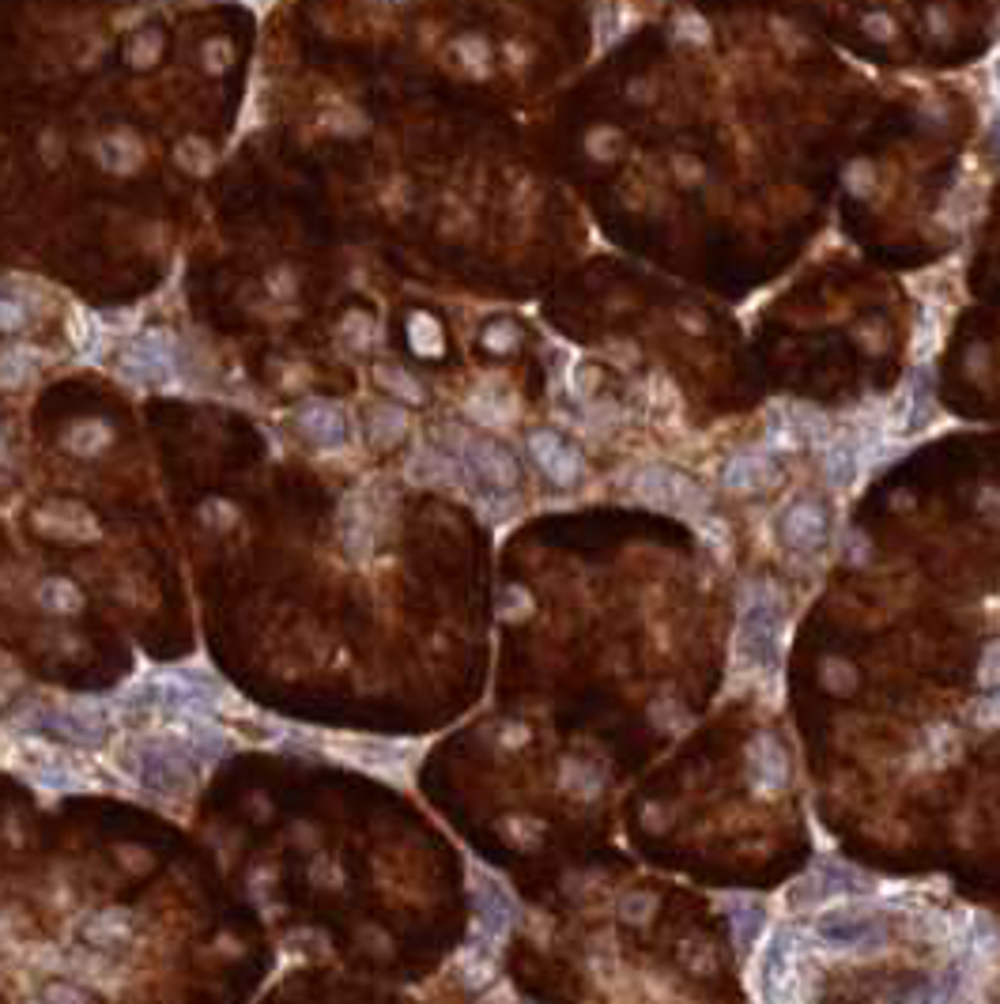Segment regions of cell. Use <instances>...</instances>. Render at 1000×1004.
<instances>
[{"instance_id": "obj_38", "label": "cell", "mask_w": 1000, "mask_h": 1004, "mask_svg": "<svg viewBox=\"0 0 1000 1004\" xmlns=\"http://www.w3.org/2000/svg\"><path fill=\"white\" fill-rule=\"evenodd\" d=\"M698 533H702V541L713 548V556H721V559L729 556V533H725V525H721L718 518H706V513H698Z\"/></svg>"}, {"instance_id": "obj_45", "label": "cell", "mask_w": 1000, "mask_h": 1004, "mask_svg": "<svg viewBox=\"0 0 1000 1004\" xmlns=\"http://www.w3.org/2000/svg\"><path fill=\"white\" fill-rule=\"evenodd\" d=\"M993 144L1000 148V117H997V122H993Z\"/></svg>"}, {"instance_id": "obj_46", "label": "cell", "mask_w": 1000, "mask_h": 1004, "mask_svg": "<svg viewBox=\"0 0 1000 1004\" xmlns=\"http://www.w3.org/2000/svg\"><path fill=\"white\" fill-rule=\"evenodd\" d=\"M393 4H401V0H393Z\"/></svg>"}, {"instance_id": "obj_35", "label": "cell", "mask_w": 1000, "mask_h": 1004, "mask_svg": "<svg viewBox=\"0 0 1000 1004\" xmlns=\"http://www.w3.org/2000/svg\"><path fill=\"white\" fill-rule=\"evenodd\" d=\"M378 382L389 385V390H393L396 397H404V401H423V385H419L416 378H412L408 370H401V367H378Z\"/></svg>"}, {"instance_id": "obj_3", "label": "cell", "mask_w": 1000, "mask_h": 1004, "mask_svg": "<svg viewBox=\"0 0 1000 1004\" xmlns=\"http://www.w3.org/2000/svg\"><path fill=\"white\" fill-rule=\"evenodd\" d=\"M23 725L42 733H58V737L73 740V745H102L110 737V725H114V710L99 699H61L53 707L35 710L30 717H23Z\"/></svg>"}, {"instance_id": "obj_32", "label": "cell", "mask_w": 1000, "mask_h": 1004, "mask_svg": "<svg viewBox=\"0 0 1000 1004\" xmlns=\"http://www.w3.org/2000/svg\"><path fill=\"white\" fill-rule=\"evenodd\" d=\"M110 442V427L106 423H76L73 431H68V439H65V446L73 449V454H79V457H94L99 454L102 446Z\"/></svg>"}, {"instance_id": "obj_28", "label": "cell", "mask_w": 1000, "mask_h": 1004, "mask_svg": "<svg viewBox=\"0 0 1000 1004\" xmlns=\"http://www.w3.org/2000/svg\"><path fill=\"white\" fill-rule=\"evenodd\" d=\"M408 431V416L393 405H375L370 408V439L375 446H396Z\"/></svg>"}, {"instance_id": "obj_8", "label": "cell", "mask_w": 1000, "mask_h": 1004, "mask_svg": "<svg viewBox=\"0 0 1000 1004\" xmlns=\"http://www.w3.org/2000/svg\"><path fill=\"white\" fill-rule=\"evenodd\" d=\"M472 906H476L472 940L498 952L506 932L518 922V903H514V895L506 891V884L498 876H491L488 868H472Z\"/></svg>"}, {"instance_id": "obj_34", "label": "cell", "mask_w": 1000, "mask_h": 1004, "mask_svg": "<svg viewBox=\"0 0 1000 1004\" xmlns=\"http://www.w3.org/2000/svg\"><path fill=\"white\" fill-rule=\"evenodd\" d=\"M936 347H940V318H936V310H922L914 329V359H928Z\"/></svg>"}, {"instance_id": "obj_33", "label": "cell", "mask_w": 1000, "mask_h": 1004, "mask_svg": "<svg viewBox=\"0 0 1000 1004\" xmlns=\"http://www.w3.org/2000/svg\"><path fill=\"white\" fill-rule=\"evenodd\" d=\"M30 378V352L27 347H15V352L0 355V385L4 390H20Z\"/></svg>"}, {"instance_id": "obj_7", "label": "cell", "mask_w": 1000, "mask_h": 1004, "mask_svg": "<svg viewBox=\"0 0 1000 1004\" xmlns=\"http://www.w3.org/2000/svg\"><path fill=\"white\" fill-rule=\"evenodd\" d=\"M634 499H642L654 510L684 513V518H698L706 510V495L687 472L669 469V465H646L634 472Z\"/></svg>"}, {"instance_id": "obj_12", "label": "cell", "mask_w": 1000, "mask_h": 1004, "mask_svg": "<svg viewBox=\"0 0 1000 1004\" xmlns=\"http://www.w3.org/2000/svg\"><path fill=\"white\" fill-rule=\"evenodd\" d=\"M122 367L137 382H163L174 370V336L166 329H144L137 340H129L122 355Z\"/></svg>"}, {"instance_id": "obj_29", "label": "cell", "mask_w": 1000, "mask_h": 1004, "mask_svg": "<svg viewBox=\"0 0 1000 1004\" xmlns=\"http://www.w3.org/2000/svg\"><path fill=\"white\" fill-rule=\"evenodd\" d=\"M408 340L419 355H442L446 347V336H442V326L431 318V314H412L408 318Z\"/></svg>"}, {"instance_id": "obj_37", "label": "cell", "mask_w": 1000, "mask_h": 1004, "mask_svg": "<svg viewBox=\"0 0 1000 1004\" xmlns=\"http://www.w3.org/2000/svg\"><path fill=\"white\" fill-rule=\"evenodd\" d=\"M978 684L986 687V691H993V687H1000V643H989L986 650H982Z\"/></svg>"}, {"instance_id": "obj_30", "label": "cell", "mask_w": 1000, "mask_h": 1004, "mask_svg": "<svg viewBox=\"0 0 1000 1004\" xmlns=\"http://www.w3.org/2000/svg\"><path fill=\"white\" fill-rule=\"evenodd\" d=\"M68 336H73V344H76L79 355H99V340H102L99 318H94V314H87L84 306H76L73 318H68Z\"/></svg>"}, {"instance_id": "obj_21", "label": "cell", "mask_w": 1000, "mask_h": 1004, "mask_svg": "<svg viewBox=\"0 0 1000 1004\" xmlns=\"http://www.w3.org/2000/svg\"><path fill=\"white\" fill-rule=\"evenodd\" d=\"M408 480L412 484H423V487H446V484H461L468 476V469L457 457L442 454V449H416V454L408 457Z\"/></svg>"}, {"instance_id": "obj_40", "label": "cell", "mask_w": 1000, "mask_h": 1004, "mask_svg": "<svg viewBox=\"0 0 1000 1004\" xmlns=\"http://www.w3.org/2000/svg\"><path fill=\"white\" fill-rule=\"evenodd\" d=\"M159 46H163V35H159V30H152V35H140L137 42H132V50H129L132 65H152Z\"/></svg>"}, {"instance_id": "obj_36", "label": "cell", "mask_w": 1000, "mask_h": 1004, "mask_svg": "<svg viewBox=\"0 0 1000 1004\" xmlns=\"http://www.w3.org/2000/svg\"><path fill=\"white\" fill-rule=\"evenodd\" d=\"M971 722L978 725V729H1000V687L986 691L978 702H974Z\"/></svg>"}, {"instance_id": "obj_42", "label": "cell", "mask_w": 1000, "mask_h": 1004, "mask_svg": "<svg viewBox=\"0 0 1000 1004\" xmlns=\"http://www.w3.org/2000/svg\"><path fill=\"white\" fill-rule=\"evenodd\" d=\"M483 344H488L491 352H506V347L518 344V329L514 326H491L488 333H483Z\"/></svg>"}, {"instance_id": "obj_13", "label": "cell", "mask_w": 1000, "mask_h": 1004, "mask_svg": "<svg viewBox=\"0 0 1000 1004\" xmlns=\"http://www.w3.org/2000/svg\"><path fill=\"white\" fill-rule=\"evenodd\" d=\"M166 737L178 740L197 763H216L227 752V729L216 722L212 714H178L170 725H166Z\"/></svg>"}, {"instance_id": "obj_1", "label": "cell", "mask_w": 1000, "mask_h": 1004, "mask_svg": "<svg viewBox=\"0 0 1000 1004\" xmlns=\"http://www.w3.org/2000/svg\"><path fill=\"white\" fill-rule=\"evenodd\" d=\"M117 766L155 797H189L197 789V759L166 733H129L117 745Z\"/></svg>"}, {"instance_id": "obj_24", "label": "cell", "mask_w": 1000, "mask_h": 1004, "mask_svg": "<svg viewBox=\"0 0 1000 1004\" xmlns=\"http://www.w3.org/2000/svg\"><path fill=\"white\" fill-rule=\"evenodd\" d=\"M79 937L91 948H114L132 937V918L125 911H99L79 925Z\"/></svg>"}, {"instance_id": "obj_16", "label": "cell", "mask_w": 1000, "mask_h": 1004, "mask_svg": "<svg viewBox=\"0 0 1000 1004\" xmlns=\"http://www.w3.org/2000/svg\"><path fill=\"white\" fill-rule=\"evenodd\" d=\"M777 529H782L785 548L815 551L823 541H827L831 521H827V510H823V506L815 503V499H800V503H793L789 510L782 513V525H777Z\"/></svg>"}, {"instance_id": "obj_10", "label": "cell", "mask_w": 1000, "mask_h": 1004, "mask_svg": "<svg viewBox=\"0 0 1000 1004\" xmlns=\"http://www.w3.org/2000/svg\"><path fill=\"white\" fill-rule=\"evenodd\" d=\"M457 449L465 457L468 476H476L483 487H491L495 495H506L518 487V461H514L510 449H503L498 442L491 439H468V434L454 431Z\"/></svg>"}, {"instance_id": "obj_39", "label": "cell", "mask_w": 1000, "mask_h": 1004, "mask_svg": "<svg viewBox=\"0 0 1000 1004\" xmlns=\"http://www.w3.org/2000/svg\"><path fill=\"white\" fill-rule=\"evenodd\" d=\"M42 1001L46 1004H91V1001H87V993L79 990V986H73V982H50V986H46V993H42Z\"/></svg>"}, {"instance_id": "obj_9", "label": "cell", "mask_w": 1000, "mask_h": 1004, "mask_svg": "<svg viewBox=\"0 0 1000 1004\" xmlns=\"http://www.w3.org/2000/svg\"><path fill=\"white\" fill-rule=\"evenodd\" d=\"M869 891V876L849 868L846 861L838 857H823L820 865H812L797 884L789 888V906H823L835 903V899H849V895H864Z\"/></svg>"}, {"instance_id": "obj_22", "label": "cell", "mask_w": 1000, "mask_h": 1004, "mask_svg": "<svg viewBox=\"0 0 1000 1004\" xmlns=\"http://www.w3.org/2000/svg\"><path fill=\"white\" fill-rule=\"evenodd\" d=\"M823 476L835 492H849L861 480V446L849 434H835L823 446Z\"/></svg>"}, {"instance_id": "obj_20", "label": "cell", "mask_w": 1000, "mask_h": 1004, "mask_svg": "<svg viewBox=\"0 0 1000 1004\" xmlns=\"http://www.w3.org/2000/svg\"><path fill=\"white\" fill-rule=\"evenodd\" d=\"M777 480V465L774 457L763 454V449H748V454H736L725 461L721 469V484L736 495H751L759 487H770Z\"/></svg>"}, {"instance_id": "obj_18", "label": "cell", "mask_w": 1000, "mask_h": 1004, "mask_svg": "<svg viewBox=\"0 0 1000 1004\" xmlns=\"http://www.w3.org/2000/svg\"><path fill=\"white\" fill-rule=\"evenodd\" d=\"M748 778L756 793H777L789 781V755L770 733H759L748 748Z\"/></svg>"}, {"instance_id": "obj_5", "label": "cell", "mask_w": 1000, "mask_h": 1004, "mask_svg": "<svg viewBox=\"0 0 1000 1004\" xmlns=\"http://www.w3.org/2000/svg\"><path fill=\"white\" fill-rule=\"evenodd\" d=\"M805 986L800 948L789 929H774L759 955V1001L763 1004H797Z\"/></svg>"}, {"instance_id": "obj_6", "label": "cell", "mask_w": 1000, "mask_h": 1004, "mask_svg": "<svg viewBox=\"0 0 1000 1004\" xmlns=\"http://www.w3.org/2000/svg\"><path fill=\"white\" fill-rule=\"evenodd\" d=\"M812 937L831 952H853V955H872L884 948L887 929L872 911L861 906H838V911L820 914L812 925Z\"/></svg>"}, {"instance_id": "obj_44", "label": "cell", "mask_w": 1000, "mask_h": 1004, "mask_svg": "<svg viewBox=\"0 0 1000 1004\" xmlns=\"http://www.w3.org/2000/svg\"><path fill=\"white\" fill-rule=\"evenodd\" d=\"M993 80H997V87H1000V50H997V58H993Z\"/></svg>"}, {"instance_id": "obj_23", "label": "cell", "mask_w": 1000, "mask_h": 1004, "mask_svg": "<svg viewBox=\"0 0 1000 1004\" xmlns=\"http://www.w3.org/2000/svg\"><path fill=\"white\" fill-rule=\"evenodd\" d=\"M767 922V903L756 895H733L729 899V929H733V940L740 952H748L751 944L759 940Z\"/></svg>"}, {"instance_id": "obj_25", "label": "cell", "mask_w": 1000, "mask_h": 1004, "mask_svg": "<svg viewBox=\"0 0 1000 1004\" xmlns=\"http://www.w3.org/2000/svg\"><path fill=\"white\" fill-rule=\"evenodd\" d=\"M959 990H963V970L948 967L940 975H933L928 982L914 986V990L902 997V1004H955Z\"/></svg>"}, {"instance_id": "obj_31", "label": "cell", "mask_w": 1000, "mask_h": 1004, "mask_svg": "<svg viewBox=\"0 0 1000 1004\" xmlns=\"http://www.w3.org/2000/svg\"><path fill=\"white\" fill-rule=\"evenodd\" d=\"M468 416H476L480 423H510L514 401L498 397V393H491V390H480L472 401H468Z\"/></svg>"}, {"instance_id": "obj_27", "label": "cell", "mask_w": 1000, "mask_h": 1004, "mask_svg": "<svg viewBox=\"0 0 1000 1004\" xmlns=\"http://www.w3.org/2000/svg\"><path fill=\"white\" fill-rule=\"evenodd\" d=\"M38 605H42L46 612L73 615L84 608V593H79L68 579H46L42 586H38Z\"/></svg>"}, {"instance_id": "obj_26", "label": "cell", "mask_w": 1000, "mask_h": 1004, "mask_svg": "<svg viewBox=\"0 0 1000 1004\" xmlns=\"http://www.w3.org/2000/svg\"><path fill=\"white\" fill-rule=\"evenodd\" d=\"M495 955L491 948L483 944H468L461 955H457V970H461V982L468 990H483V986H491V978H495Z\"/></svg>"}, {"instance_id": "obj_4", "label": "cell", "mask_w": 1000, "mask_h": 1004, "mask_svg": "<svg viewBox=\"0 0 1000 1004\" xmlns=\"http://www.w3.org/2000/svg\"><path fill=\"white\" fill-rule=\"evenodd\" d=\"M321 748H325V755L340 759V763L355 766V771L389 778V781H408L412 759H416V752H419L416 745H404V740L352 737V733H344V737H329Z\"/></svg>"}, {"instance_id": "obj_19", "label": "cell", "mask_w": 1000, "mask_h": 1004, "mask_svg": "<svg viewBox=\"0 0 1000 1004\" xmlns=\"http://www.w3.org/2000/svg\"><path fill=\"white\" fill-rule=\"evenodd\" d=\"M299 431L306 434L314 446L321 449H337L347 442V419H344V408L332 405V401H306L303 408H299L295 416Z\"/></svg>"}, {"instance_id": "obj_11", "label": "cell", "mask_w": 1000, "mask_h": 1004, "mask_svg": "<svg viewBox=\"0 0 1000 1004\" xmlns=\"http://www.w3.org/2000/svg\"><path fill=\"white\" fill-rule=\"evenodd\" d=\"M382 518H385V503H378L375 487H363V492L347 495L344 510H340V541H344L347 556L352 559L375 556L378 533H382Z\"/></svg>"}, {"instance_id": "obj_14", "label": "cell", "mask_w": 1000, "mask_h": 1004, "mask_svg": "<svg viewBox=\"0 0 1000 1004\" xmlns=\"http://www.w3.org/2000/svg\"><path fill=\"white\" fill-rule=\"evenodd\" d=\"M933 423V390H928V374L917 370V374L907 378L902 393L895 397L891 412H887V431L891 434H917Z\"/></svg>"}, {"instance_id": "obj_15", "label": "cell", "mask_w": 1000, "mask_h": 1004, "mask_svg": "<svg viewBox=\"0 0 1000 1004\" xmlns=\"http://www.w3.org/2000/svg\"><path fill=\"white\" fill-rule=\"evenodd\" d=\"M529 454H533L540 472H544L552 484L570 487V484L582 480V457H578V449L570 446V442H562L555 431L529 434Z\"/></svg>"}, {"instance_id": "obj_43", "label": "cell", "mask_w": 1000, "mask_h": 1004, "mask_svg": "<svg viewBox=\"0 0 1000 1004\" xmlns=\"http://www.w3.org/2000/svg\"><path fill=\"white\" fill-rule=\"evenodd\" d=\"M23 326V306L15 298H0V329H20Z\"/></svg>"}, {"instance_id": "obj_2", "label": "cell", "mask_w": 1000, "mask_h": 1004, "mask_svg": "<svg viewBox=\"0 0 1000 1004\" xmlns=\"http://www.w3.org/2000/svg\"><path fill=\"white\" fill-rule=\"evenodd\" d=\"M785 600L770 582H751L740 597V623H736V665L744 672L767 676L782 658Z\"/></svg>"}, {"instance_id": "obj_17", "label": "cell", "mask_w": 1000, "mask_h": 1004, "mask_svg": "<svg viewBox=\"0 0 1000 1004\" xmlns=\"http://www.w3.org/2000/svg\"><path fill=\"white\" fill-rule=\"evenodd\" d=\"M35 529L46 536H58V541H94L99 536V521L87 506L79 503H50L42 510H35Z\"/></svg>"}, {"instance_id": "obj_41", "label": "cell", "mask_w": 1000, "mask_h": 1004, "mask_svg": "<svg viewBox=\"0 0 1000 1004\" xmlns=\"http://www.w3.org/2000/svg\"><path fill=\"white\" fill-rule=\"evenodd\" d=\"M654 906H657V899H654V895H626L619 911H623V918H626V922H646Z\"/></svg>"}]
</instances>
